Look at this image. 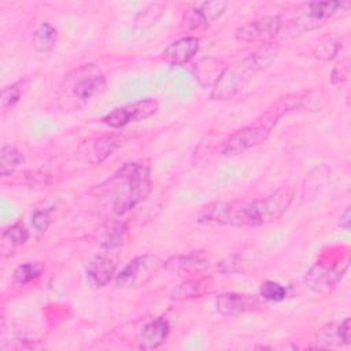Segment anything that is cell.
Returning <instances> with one entry per match:
<instances>
[{
    "instance_id": "1",
    "label": "cell",
    "mask_w": 351,
    "mask_h": 351,
    "mask_svg": "<svg viewBox=\"0 0 351 351\" xmlns=\"http://www.w3.org/2000/svg\"><path fill=\"white\" fill-rule=\"evenodd\" d=\"M293 188L284 186L255 200L214 202L200 208L197 222L215 223L234 228H258L278 221L293 200Z\"/></svg>"
},
{
    "instance_id": "2",
    "label": "cell",
    "mask_w": 351,
    "mask_h": 351,
    "mask_svg": "<svg viewBox=\"0 0 351 351\" xmlns=\"http://www.w3.org/2000/svg\"><path fill=\"white\" fill-rule=\"evenodd\" d=\"M277 55V47L267 45L265 49L247 55L226 69L215 78L210 97L211 100H228L241 92L254 77L267 67Z\"/></svg>"
},
{
    "instance_id": "3",
    "label": "cell",
    "mask_w": 351,
    "mask_h": 351,
    "mask_svg": "<svg viewBox=\"0 0 351 351\" xmlns=\"http://www.w3.org/2000/svg\"><path fill=\"white\" fill-rule=\"evenodd\" d=\"M107 86L104 73L96 64H81L69 71L58 90V103L66 111L80 110Z\"/></svg>"
},
{
    "instance_id": "4",
    "label": "cell",
    "mask_w": 351,
    "mask_h": 351,
    "mask_svg": "<svg viewBox=\"0 0 351 351\" xmlns=\"http://www.w3.org/2000/svg\"><path fill=\"white\" fill-rule=\"evenodd\" d=\"M118 181L114 211L123 215L144 202L151 192V166L148 162L126 163L115 176Z\"/></svg>"
},
{
    "instance_id": "5",
    "label": "cell",
    "mask_w": 351,
    "mask_h": 351,
    "mask_svg": "<svg viewBox=\"0 0 351 351\" xmlns=\"http://www.w3.org/2000/svg\"><path fill=\"white\" fill-rule=\"evenodd\" d=\"M293 108L292 104H284L282 101L277 103L274 108L267 110L262 117L252 121L250 125L241 128L234 132L223 144L222 155L233 156L243 154L248 148L259 145L267 140L271 134L273 129L278 123L280 118L288 111Z\"/></svg>"
},
{
    "instance_id": "6",
    "label": "cell",
    "mask_w": 351,
    "mask_h": 351,
    "mask_svg": "<svg viewBox=\"0 0 351 351\" xmlns=\"http://www.w3.org/2000/svg\"><path fill=\"white\" fill-rule=\"evenodd\" d=\"M344 4L341 1H313L304 5V10L298 14L296 19L292 21L289 32L295 34H300L303 32H308L317 29L324 25L325 21L332 18L339 10H341Z\"/></svg>"
},
{
    "instance_id": "7",
    "label": "cell",
    "mask_w": 351,
    "mask_h": 351,
    "mask_svg": "<svg viewBox=\"0 0 351 351\" xmlns=\"http://www.w3.org/2000/svg\"><path fill=\"white\" fill-rule=\"evenodd\" d=\"M282 18L280 15H267L244 25L234 30L236 40L241 43H270L282 29Z\"/></svg>"
},
{
    "instance_id": "8",
    "label": "cell",
    "mask_w": 351,
    "mask_h": 351,
    "mask_svg": "<svg viewBox=\"0 0 351 351\" xmlns=\"http://www.w3.org/2000/svg\"><path fill=\"white\" fill-rule=\"evenodd\" d=\"M156 110H158V101L155 99L147 97V99L114 108L103 118V122L110 128H122L130 122H138L149 118L156 112Z\"/></svg>"
},
{
    "instance_id": "9",
    "label": "cell",
    "mask_w": 351,
    "mask_h": 351,
    "mask_svg": "<svg viewBox=\"0 0 351 351\" xmlns=\"http://www.w3.org/2000/svg\"><path fill=\"white\" fill-rule=\"evenodd\" d=\"M226 7L228 3L223 0H211L195 4L182 14L181 29L188 32L203 29L218 19L225 12Z\"/></svg>"
},
{
    "instance_id": "10",
    "label": "cell",
    "mask_w": 351,
    "mask_h": 351,
    "mask_svg": "<svg viewBox=\"0 0 351 351\" xmlns=\"http://www.w3.org/2000/svg\"><path fill=\"white\" fill-rule=\"evenodd\" d=\"M347 266L348 263H343L340 266L317 263L306 273L304 282L311 291L326 295L332 292L337 287V284L341 281L347 270Z\"/></svg>"
},
{
    "instance_id": "11",
    "label": "cell",
    "mask_w": 351,
    "mask_h": 351,
    "mask_svg": "<svg viewBox=\"0 0 351 351\" xmlns=\"http://www.w3.org/2000/svg\"><path fill=\"white\" fill-rule=\"evenodd\" d=\"M261 306L259 298L248 293L225 292L217 296L215 307L222 315H237L255 311Z\"/></svg>"
},
{
    "instance_id": "12",
    "label": "cell",
    "mask_w": 351,
    "mask_h": 351,
    "mask_svg": "<svg viewBox=\"0 0 351 351\" xmlns=\"http://www.w3.org/2000/svg\"><path fill=\"white\" fill-rule=\"evenodd\" d=\"M199 48L200 41L197 37H182L170 43L165 48L162 58L166 63L171 66L185 64L197 53Z\"/></svg>"
},
{
    "instance_id": "13",
    "label": "cell",
    "mask_w": 351,
    "mask_h": 351,
    "mask_svg": "<svg viewBox=\"0 0 351 351\" xmlns=\"http://www.w3.org/2000/svg\"><path fill=\"white\" fill-rule=\"evenodd\" d=\"M125 138L119 134H107L85 144V155L89 163L99 165L104 162L115 149L122 147Z\"/></svg>"
},
{
    "instance_id": "14",
    "label": "cell",
    "mask_w": 351,
    "mask_h": 351,
    "mask_svg": "<svg viewBox=\"0 0 351 351\" xmlns=\"http://www.w3.org/2000/svg\"><path fill=\"white\" fill-rule=\"evenodd\" d=\"M169 333V322L165 318H156L143 328L137 339V347L140 350H155L167 340Z\"/></svg>"
},
{
    "instance_id": "15",
    "label": "cell",
    "mask_w": 351,
    "mask_h": 351,
    "mask_svg": "<svg viewBox=\"0 0 351 351\" xmlns=\"http://www.w3.org/2000/svg\"><path fill=\"white\" fill-rule=\"evenodd\" d=\"M154 258L151 255H140L132 259L117 276H115V284L117 287L126 288L133 287L137 282L143 280V276L148 273L149 266L152 263Z\"/></svg>"
},
{
    "instance_id": "16",
    "label": "cell",
    "mask_w": 351,
    "mask_h": 351,
    "mask_svg": "<svg viewBox=\"0 0 351 351\" xmlns=\"http://www.w3.org/2000/svg\"><path fill=\"white\" fill-rule=\"evenodd\" d=\"M215 288L214 280L211 277H199L182 281L180 285H177L171 293L170 298L176 300H185V299H195L202 298L207 293H211Z\"/></svg>"
},
{
    "instance_id": "17",
    "label": "cell",
    "mask_w": 351,
    "mask_h": 351,
    "mask_svg": "<svg viewBox=\"0 0 351 351\" xmlns=\"http://www.w3.org/2000/svg\"><path fill=\"white\" fill-rule=\"evenodd\" d=\"M163 267L170 273H193V271H202L210 267V261L204 256L191 252L185 255H174L169 258Z\"/></svg>"
},
{
    "instance_id": "18",
    "label": "cell",
    "mask_w": 351,
    "mask_h": 351,
    "mask_svg": "<svg viewBox=\"0 0 351 351\" xmlns=\"http://www.w3.org/2000/svg\"><path fill=\"white\" fill-rule=\"evenodd\" d=\"M318 341L325 347L329 346H348L351 343L350 335V318H344L341 322H330L322 326L317 333Z\"/></svg>"
},
{
    "instance_id": "19",
    "label": "cell",
    "mask_w": 351,
    "mask_h": 351,
    "mask_svg": "<svg viewBox=\"0 0 351 351\" xmlns=\"http://www.w3.org/2000/svg\"><path fill=\"white\" fill-rule=\"evenodd\" d=\"M29 240V230L22 222H16L8 228H5L1 233V241H0V248L3 255H10L12 251L23 245Z\"/></svg>"
},
{
    "instance_id": "20",
    "label": "cell",
    "mask_w": 351,
    "mask_h": 351,
    "mask_svg": "<svg viewBox=\"0 0 351 351\" xmlns=\"http://www.w3.org/2000/svg\"><path fill=\"white\" fill-rule=\"evenodd\" d=\"M56 41H58V32L48 22H43L34 30L33 37H32V44H33L34 49L40 53L51 52L55 48Z\"/></svg>"
},
{
    "instance_id": "21",
    "label": "cell",
    "mask_w": 351,
    "mask_h": 351,
    "mask_svg": "<svg viewBox=\"0 0 351 351\" xmlns=\"http://www.w3.org/2000/svg\"><path fill=\"white\" fill-rule=\"evenodd\" d=\"M25 163L23 155L11 145H3L0 149V176L8 177Z\"/></svg>"
},
{
    "instance_id": "22",
    "label": "cell",
    "mask_w": 351,
    "mask_h": 351,
    "mask_svg": "<svg viewBox=\"0 0 351 351\" xmlns=\"http://www.w3.org/2000/svg\"><path fill=\"white\" fill-rule=\"evenodd\" d=\"M45 270L44 263L41 262H26L23 265H19L14 273H12V280L15 284L25 285L32 281H36L43 276Z\"/></svg>"
},
{
    "instance_id": "23",
    "label": "cell",
    "mask_w": 351,
    "mask_h": 351,
    "mask_svg": "<svg viewBox=\"0 0 351 351\" xmlns=\"http://www.w3.org/2000/svg\"><path fill=\"white\" fill-rule=\"evenodd\" d=\"M340 47L341 44L339 40L332 36H325L315 43L313 48V55L319 60H330L337 55Z\"/></svg>"
},
{
    "instance_id": "24",
    "label": "cell",
    "mask_w": 351,
    "mask_h": 351,
    "mask_svg": "<svg viewBox=\"0 0 351 351\" xmlns=\"http://www.w3.org/2000/svg\"><path fill=\"white\" fill-rule=\"evenodd\" d=\"M27 88V80H19L11 85H7L1 90V104L3 108H12L23 96Z\"/></svg>"
},
{
    "instance_id": "25",
    "label": "cell",
    "mask_w": 351,
    "mask_h": 351,
    "mask_svg": "<svg viewBox=\"0 0 351 351\" xmlns=\"http://www.w3.org/2000/svg\"><path fill=\"white\" fill-rule=\"evenodd\" d=\"M166 10V4L163 3H152L147 8L141 10V12L137 15L136 22L141 26H148L155 23L156 19L160 18L163 11Z\"/></svg>"
},
{
    "instance_id": "26",
    "label": "cell",
    "mask_w": 351,
    "mask_h": 351,
    "mask_svg": "<svg viewBox=\"0 0 351 351\" xmlns=\"http://www.w3.org/2000/svg\"><path fill=\"white\" fill-rule=\"evenodd\" d=\"M287 288L278 282L274 281H265L261 285V296L265 300H270V302H280L282 299H285L287 296Z\"/></svg>"
},
{
    "instance_id": "27",
    "label": "cell",
    "mask_w": 351,
    "mask_h": 351,
    "mask_svg": "<svg viewBox=\"0 0 351 351\" xmlns=\"http://www.w3.org/2000/svg\"><path fill=\"white\" fill-rule=\"evenodd\" d=\"M51 213H52V208H43V210H37L33 213L32 225L37 232L43 233L48 229V226L51 223Z\"/></svg>"
},
{
    "instance_id": "28",
    "label": "cell",
    "mask_w": 351,
    "mask_h": 351,
    "mask_svg": "<svg viewBox=\"0 0 351 351\" xmlns=\"http://www.w3.org/2000/svg\"><path fill=\"white\" fill-rule=\"evenodd\" d=\"M348 75H350V63L347 59L339 62L332 73H330V82L333 85H339V84H343L344 81L348 80Z\"/></svg>"
},
{
    "instance_id": "29",
    "label": "cell",
    "mask_w": 351,
    "mask_h": 351,
    "mask_svg": "<svg viewBox=\"0 0 351 351\" xmlns=\"http://www.w3.org/2000/svg\"><path fill=\"white\" fill-rule=\"evenodd\" d=\"M350 207H346V210L343 211V214L339 218V225L340 228H343L344 230H350Z\"/></svg>"
}]
</instances>
